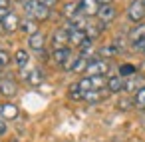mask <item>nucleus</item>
<instances>
[{
    "label": "nucleus",
    "instance_id": "nucleus-26",
    "mask_svg": "<svg viewBox=\"0 0 145 142\" xmlns=\"http://www.w3.org/2000/svg\"><path fill=\"white\" fill-rule=\"evenodd\" d=\"M133 108L145 110V88H141L139 92H135V96H133Z\"/></svg>",
    "mask_w": 145,
    "mask_h": 142
},
{
    "label": "nucleus",
    "instance_id": "nucleus-39",
    "mask_svg": "<svg viewBox=\"0 0 145 142\" xmlns=\"http://www.w3.org/2000/svg\"><path fill=\"white\" fill-rule=\"evenodd\" d=\"M143 4H145V0H143Z\"/></svg>",
    "mask_w": 145,
    "mask_h": 142
},
{
    "label": "nucleus",
    "instance_id": "nucleus-24",
    "mask_svg": "<svg viewBox=\"0 0 145 142\" xmlns=\"http://www.w3.org/2000/svg\"><path fill=\"white\" fill-rule=\"evenodd\" d=\"M14 60H16L18 68H20V70H24V68H26V64H28V60H30V56H28V52H26V50H16Z\"/></svg>",
    "mask_w": 145,
    "mask_h": 142
},
{
    "label": "nucleus",
    "instance_id": "nucleus-19",
    "mask_svg": "<svg viewBox=\"0 0 145 142\" xmlns=\"http://www.w3.org/2000/svg\"><path fill=\"white\" fill-rule=\"evenodd\" d=\"M145 38V24H137L129 34H127V40L131 42V46L135 44V42H139V40H143Z\"/></svg>",
    "mask_w": 145,
    "mask_h": 142
},
{
    "label": "nucleus",
    "instance_id": "nucleus-31",
    "mask_svg": "<svg viewBox=\"0 0 145 142\" xmlns=\"http://www.w3.org/2000/svg\"><path fill=\"white\" fill-rule=\"evenodd\" d=\"M8 14H10V10H6V8H0V24H2V20H4Z\"/></svg>",
    "mask_w": 145,
    "mask_h": 142
},
{
    "label": "nucleus",
    "instance_id": "nucleus-7",
    "mask_svg": "<svg viewBox=\"0 0 145 142\" xmlns=\"http://www.w3.org/2000/svg\"><path fill=\"white\" fill-rule=\"evenodd\" d=\"M52 44H54V50L56 48H66L70 44V34L64 30V28H58L52 32Z\"/></svg>",
    "mask_w": 145,
    "mask_h": 142
},
{
    "label": "nucleus",
    "instance_id": "nucleus-3",
    "mask_svg": "<svg viewBox=\"0 0 145 142\" xmlns=\"http://www.w3.org/2000/svg\"><path fill=\"white\" fill-rule=\"evenodd\" d=\"M127 18L135 24H141V20L145 18V4L143 0H133V2L127 6Z\"/></svg>",
    "mask_w": 145,
    "mask_h": 142
},
{
    "label": "nucleus",
    "instance_id": "nucleus-33",
    "mask_svg": "<svg viewBox=\"0 0 145 142\" xmlns=\"http://www.w3.org/2000/svg\"><path fill=\"white\" fill-rule=\"evenodd\" d=\"M8 6H10V0H0V8H6L8 10Z\"/></svg>",
    "mask_w": 145,
    "mask_h": 142
},
{
    "label": "nucleus",
    "instance_id": "nucleus-35",
    "mask_svg": "<svg viewBox=\"0 0 145 142\" xmlns=\"http://www.w3.org/2000/svg\"><path fill=\"white\" fill-rule=\"evenodd\" d=\"M97 2H99V4L103 6V4H111V0H97Z\"/></svg>",
    "mask_w": 145,
    "mask_h": 142
},
{
    "label": "nucleus",
    "instance_id": "nucleus-12",
    "mask_svg": "<svg viewBox=\"0 0 145 142\" xmlns=\"http://www.w3.org/2000/svg\"><path fill=\"white\" fill-rule=\"evenodd\" d=\"M62 14L68 18V20H76L82 12H80V4L78 2H66L62 6Z\"/></svg>",
    "mask_w": 145,
    "mask_h": 142
},
{
    "label": "nucleus",
    "instance_id": "nucleus-20",
    "mask_svg": "<svg viewBox=\"0 0 145 142\" xmlns=\"http://www.w3.org/2000/svg\"><path fill=\"white\" fill-rule=\"evenodd\" d=\"M86 40H88L86 30H74V32H70V44H74V46H78V48H80Z\"/></svg>",
    "mask_w": 145,
    "mask_h": 142
},
{
    "label": "nucleus",
    "instance_id": "nucleus-32",
    "mask_svg": "<svg viewBox=\"0 0 145 142\" xmlns=\"http://www.w3.org/2000/svg\"><path fill=\"white\" fill-rule=\"evenodd\" d=\"M40 2H42V4H46L48 8H52V6H54V4L58 2V0H40Z\"/></svg>",
    "mask_w": 145,
    "mask_h": 142
},
{
    "label": "nucleus",
    "instance_id": "nucleus-4",
    "mask_svg": "<svg viewBox=\"0 0 145 142\" xmlns=\"http://www.w3.org/2000/svg\"><path fill=\"white\" fill-rule=\"evenodd\" d=\"M115 16H117V10H115L113 4H103V6H99V10H97V22H101L103 26L111 24V22L115 20Z\"/></svg>",
    "mask_w": 145,
    "mask_h": 142
},
{
    "label": "nucleus",
    "instance_id": "nucleus-1",
    "mask_svg": "<svg viewBox=\"0 0 145 142\" xmlns=\"http://www.w3.org/2000/svg\"><path fill=\"white\" fill-rule=\"evenodd\" d=\"M22 8H24L26 16L32 18V20H36V22H42V20H46L50 16V8L46 4H42L40 0H30V2H26Z\"/></svg>",
    "mask_w": 145,
    "mask_h": 142
},
{
    "label": "nucleus",
    "instance_id": "nucleus-23",
    "mask_svg": "<svg viewBox=\"0 0 145 142\" xmlns=\"http://www.w3.org/2000/svg\"><path fill=\"white\" fill-rule=\"evenodd\" d=\"M84 90L80 88V84L78 82H74V84H70V88H68V96L72 98V100H84Z\"/></svg>",
    "mask_w": 145,
    "mask_h": 142
},
{
    "label": "nucleus",
    "instance_id": "nucleus-8",
    "mask_svg": "<svg viewBox=\"0 0 145 142\" xmlns=\"http://www.w3.org/2000/svg\"><path fill=\"white\" fill-rule=\"evenodd\" d=\"M16 92H18L16 80H12V78H2V80H0V94H2V96L10 98V96H14Z\"/></svg>",
    "mask_w": 145,
    "mask_h": 142
},
{
    "label": "nucleus",
    "instance_id": "nucleus-37",
    "mask_svg": "<svg viewBox=\"0 0 145 142\" xmlns=\"http://www.w3.org/2000/svg\"><path fill=\"white\" fill-rule=\"evenodd\" d=\"M143 58H145V52H143Z\"/></svg>",
    "mask_w": 145,
    "mask_h": 142
},
{
    "label": "nucleus",
    "instance_id": "nucleus-16",
    "mask_svg": "<svg viewBox=\"0 0 145 142\" xmlns=\"http://www.w3.org/2000/svg\"><path fill=\"white\" fill-rule=\"evenodd\" d=\"M20 30H22L24 34H28V36L40 32V30H38V22L32 20V18H24V20H20Z\"/></svg>",
    "mask_w": 145,
    "mask_h": 142
},
{
    "label": "nucleus",
    "instance_id": "nucleus-34",
    "mask_svg": "<svg viewBox=\"0 0 145 142\" xmlns=\"http://www.w3.org/2000/svg\"><path fill=\"white\" fill-rule=\"evenodd\" d=\"M139 124H141V128H143V130H145V114H143V116H141V118H139Z\"/></svg>",
    "mask_w": 145,
    "mask_h": 142
},
{
    "label": "nucleus",
    "instance_id": "nucleus-14",
    "mask_svg": "<svg viewBox=\"0 0 145 142\" xmlns=\"http://www.w3.org/2000/svg\"><path fill=\"white\" fill-rule=\"evenodd\" d=\"M2 28L6 30V32H14V30H20V18L14 14V12H10L4 20H2Z\"/></svg>",
    "mask_w": 145,
    "mask_h": 142
},
{
    "label": "nucleus",
    "instance_id": "nucleus-2",
    "mask_svg": "<svg viewBox=\"0 0 145 142\" xmlns=\"http://www.w3.org/2000/svg\"><path fill=\"white\" fill-rule=\"evenodd\" d=\"M109 70H111L109 60H105V58H97V60H89L86 72H88V76H105Z\"/></svg>",
    "mask_w": 145,
    "mask_h": 142
},
{
    "label": "nucleus",
    "instance_id": "nucleus-27",
    "mask_svg": "<svg viewBox=\"0 0 145 142\" xmlns=\"http://www.w3.org/2000/svg\"><path fill=\"white\" fill-rule=\"evenodd\" d=\"M111 44H113V46H115V48H117V52H119V54H121V52H123V50H125V46H127V40H125V38H123V36H115V38H113V40H111Z\"/></svg>",
    "mask_w": 145,
    "mask_h": 142
},
{
    "label": "nucleus",
    "instance_id": "nucleus-29",
    "mask_svg": "<svg viewBox=\"0 0 145 142\" xmlns=\"http://www.w3.org/2000/svg\"><path fill=\"white\" fill-rule=\"evenodd\" d=\"M8 64H10V54L0 48V68H6Z\"/></svg>",
    "mask_w": 145,
    "mask_h": 142
},
{
    "label": "nucleus",
    "instance_id": "nucleus-17",
    "mask_svg": "<svg viewBox=\"0 0 145 142\" xmlns=\"http://www.w3.org/2000/svg\"><path fill=\"white\" fill-rule=\"evenodd\" d=\"M103 24L101 22H88V26H86V34H88V38L89 40H95L101 32H103Z\"/></svg>",
    "mask_w": 145,
    "mask_h": 142
},
{
    "label": "nucleus",
    "instance_id": "nucleus-13",
    "mask_svg": "<svg viewBox=\"0 0 145 142\" xmlns=\"http://www.w3.org/2000/svg\"><path fill=\"white\" fill-rule=\"evenodd\" d=\"M74 52L66 46V48H56L54 50V54H52V58H54V62L58 64V66H64L68 60H70V56H72Z\"/></svg>",
    "mask_w": 145,
    "mask_h": 142
},
{
    "label": "nucleus",
    "instance_id": "nucleus-22",
    "mask_svg": "<svg viewBox=\"0 0 145 142\" xmlns=\"http://www.w3.org/2000/svg\"><path fill=\"white\" fill-rule=\"evenodd\" d=\"M97 52H99V56H101V58H105V60H107V58H113V56H117V54H119V52H117V48H115L111 42H109V44H105V46H101Z\"/></svg>",
    "mask_w": 145,
    "mask_h": 142
},
{
    "label": "nucleus",
    "instance_id": "nucleus-30",
    "mask_svg": "<svg viewBox=\"0 0 145 142\" xmlns=\"http://www.w3.org/2000/svg\"><path fill=\"white\" fill-rule=\"evenodd\" d=\"M6 128H8V126H6V120H4V118H0V136L6 134Z\"/></svg>",
    "mask_w": 145,
    "mask_h": 142
},
{
    "label": "nucleus",
    "instance_id": "nucleus-15",
    "mask_svg": "<svg viewBox=\"0 0 145 142\" xmlns=\"http://www.w3.org/2000/svg\"><path fill=\"white\" fill-rule=\"evenodd\" d=\"M105 88H107L109 94H117V92H121V90H123V78H121V76H109Z\"/></svg>",
    "mask_w": 145,
    "mask_h": 142
},
{
    "label": "nucleus",
    "instance_id": "nucleus-21",
    "mask_svg": "<svg viewBox=\"0 0 145 142\" xmlns=\"http://www.w3.org/2000/svg\"><path fill=\"white\" fill-rule=\"evenodd\" d=\"M117 72H119L117 76H121V78L125 80V78H129V76H135V74H137V68L127 62V64H121V66L117 68Z\"/></svg>",
    "mask_w": 145,
    "mask_h": 142
},
{
    "label": "nucleus",
    "instance_id": "nucleus-38",
    "mask_svg": "<svg viewBox=\"0 0 145 142\" xmlns=\"http://www.w3.org/2000/svg\"><path fill=\"white\" fill-rule=\"evenodd\" d=\"M0 72H2V68H0Z\"/></svg>",
    "mask_w": 145,
    "mask_h": 142
},
{
    "label": "nucleus",
    "instance_id": "nucleus-18",
    "mask_svg": "<svg viewBox=\"0 0 145 142\" xmlns=\"http://www.w3.org/2000/svg\"><path fill=\"white\" fill-rule=\"evenodd\" d=\"M26 82H28L30 86H40V84L44 82V72H42L40 68H32V70L28 72Z\"/></svg>",
    "mask_w": 145,
    "mask_h": 142
},
{
    "label": "nucleus",
    "instance_id": "nucleus-28",
    "mask_svg": "<svg viewBox=\"0 0 145 142\" xmlns=\"http://www.w3.org/2000/svg\"><path fill=\"white\" fill-rule=\"evenodd\" d=\"M117 108H119V110H129V108H133V100H129V98H119V100H117Z\"/></svg>",
    "mask_w": 145,
    "mask_h": 142
},
{
    "label": "nucleus",
    "instance_id": "nucleus-25",
    "mask_svg": "<svg viewBox=\"0 0 145 142\" xmlns=\"http://www.w3.org/2000/svg\"><path fill=\"white\" fill-rule=\"evenodd\" d=\"M88 64H89V60H86V58L78 56V60H76V62H74V66H72V72H74V74H82V72H86V70H88Z\"/></svg>",
    "mask_w": 145,
    "mask_h": 142
},
{
    "label": "nucleus",
    "instance_id": "nucleus-6",
    "mask_svg": "<svg viewBox=\"0 0 145 142\" xmlns=\"http://www.w3.org/2000/svg\"><path fill=\"white\" fill-rule=\"evenodd\" d=\"M80 12L84 16H97V10H99V2L97 0H80Z\"/></svg>",
    "mask_w": 145,
    "mask_h": 142
},
{
    "label": "nucleus",
    "instance_id": "nucleus-11",
    "mask_svg": "<svg viewBox=\"0 0 145 142\" xmlns=\"http://www.w3.org/2000/svg\"><path fill=\"white\" fill-rule=\"evenodd\" d=\"M28 46H30L32 50H36V52H42L44 46H46V36H44L42 32H36V34L28 36Z\"/></svg>",
    "mask_w": 145,
    "mask_h": 142
},
{
    "label": "nucleus",
    "instance_id": "nucleus-5",
    "mask_svg": "<svg viewBox=\"0 0 145 142\" xmlns=\"http://www.w3.org/2000/svg\"><path fill=\"white\" fill-rule=\"evenodd\" d=\"M141 88H145V76L143 74H135L123 80V90L125 92H139Z\"/></svg>",
    "mask_w": 145,
    "mask_h": 142
},
{
    "label": "nucleus",
    "instance_id": "nucleus-36",
    "mask_svg": "<svg viewBox=\"0 0 145 142\" xmlns=\"http://www.w3.org/2000/svg\"><path fill=\"white\" fill-rule=\"evenodd\" d=\"M18 2H22V6H24L26 2H30V0H18Z\"/></svg>",
    "mask_w": 145,
    "mask_h": 142
},
{
    "label": "nucleus",
    "instance_id": "nucleus-10",
    "mask_svg": "<svg viewBox=\"0 0 145 142\" xmlns=\"http://www.w3.org/2000/svg\"><path fill=\"white\" fill-rule=\"evenodd\" d=\"M0 118H4V120L18 118V106L12 104V102H4L2 106H0Z\"/></svg>",
    "mask_w": 145,
    "mask_h": 142
},
{
    "label": "nucleus",
    "instance_id": "nucleus-9",
    "mask_svg": "<svg viewBox=\"0 0 145 142\" xmlns=\"http://www.w3.org/2000/svg\"><path fill=\"white\" fill-rule=\"evenodd\" d=\"M107 96H109L107 88H101V90H89V92H86V94H84V100H86L88 104H97V102H101V100L107 98Z\"/></svg>",
    "mask_w": 145,
    "mask_h": 142
}]
</instances>
